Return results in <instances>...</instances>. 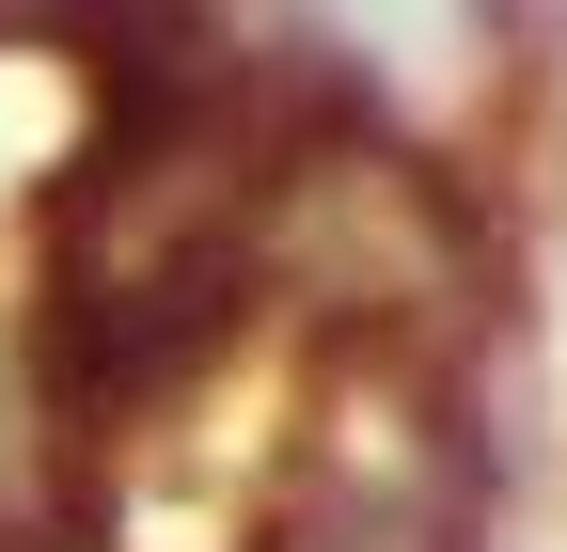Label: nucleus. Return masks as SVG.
I'll list each match as a JSON object with an SVG mask.
<instances>
[{"mask_svg": "<svg viewBox=\"0 0 567 552\" xmlns=\"http://www.w3.org/2000/svg\"><path fill=\"white\" fill-rule=\"evenodd\" d=\"M520 17H567V0H520Z\"/></svg>", "mask_w": 567, "mask_h": 552, "instance_id": "1", "label": "nucleus"}]
</instances>
